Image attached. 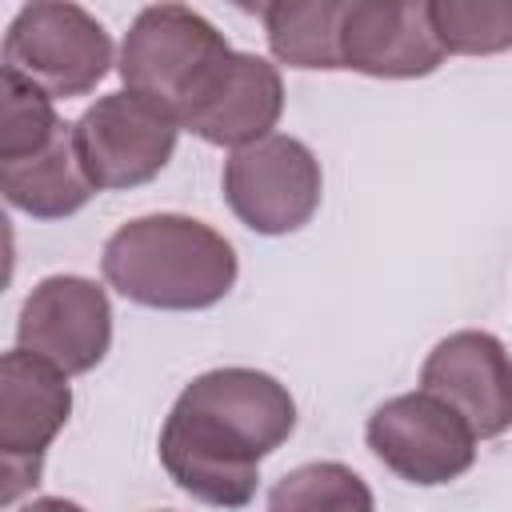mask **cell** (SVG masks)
<instances>
[{"label":"cell","instance_id":"15","mask_svg":"<svg viewBox=\"0 0 512 512\" xmlns=\"http://www.w3.org/2000/svg\"><path fill=\"white\" fill-rule=\"evenodd\" d=\"M268 512H376V500L348 464L312 460L272 484Z\"/></svg>","mask_w":512,"mask_h":512},{"label":"cell","instance_id":"17","mask_svg":"<svg viewBox=\"0 0 512 512\" xmlns=\"http://www.w3.org/2000/svg\"><path fill=\"white\" fill-rule=\"evenodd\" d=\"M60 128L64 124L52 108V96L0 68V164H16L44 152Z\"/></svg>","mask_w":512,"mask_h":512},{"label":"cell","instance_id":"4","mask_svg":"<svg viewBox=\"0 0 512 512\" xmlns=\"http://www.w3.org/2000/svg\"><path fill=\"white\" fill-rule=\"evenodd\" d=\"M4 68L52 100L88 96L112 68V40L80 4L36 0L4 32Z\"/></svg>","mask_w":512,"mask_h":512},{"label":"cell","instance_id":"14","mask_svg":"<svg viewBox=\"0 0 512 512\" xmlns=\"http://www.w3.org/2000/svg\"><path fill=\"white\" fill-rule=\"evenodd\" d=\"M340 16L344 0H276L260 8L268 48L288 68L340 72Z\"/></svg>","mask_w":512,"mask_h":512},{"label":"cell","instance_id":"2","mask_svg":"<svg viewBox=\"0 0 512 512\" xmlns=\"http://www.w3.org/2000/svg\"><path fill=\"white\" fill-rule=\"evenodd\" d=\"M108 288L124 300L164 312H200L236 284V248L204 220L180 212L136 216L120 224L100 256Z\"/></svg>","mask_w":512,"mask_h":512},{"label":"cell","instance_id":"11","mask_svg":"<svg viewBox=\"0 0 512 512\" xmlns=\"http://www.w3.org/2000/svg\"><path fill=\"white\" fill-rule=\"evenodd\" d=\"M420 388L456 408L476 440L512 428V356L492 332L468 328L444 336L420 368Z\"/></svg>","mask_w":512,"mask_h":512},{"label":"cell","instance_id":"13","mask_svg":"<svg viewBox=\"0 0 512 512\" xmlns=\"http://www.w3.org/2000/svg\"><path fill=\"white\" fill-rule=\"evenodd\" d=\"M0 192L12 208H20L36 220H64V216L80 212L100 188L92 184V176L80 160L72 124H64L44 152L16 160V164H0Z\"/></svg>","mask_w":512,"mask_h":512},{"label":"cell","instance_id":"8","mask_svg":"<svg viewBox=\"0 0 512 512\" xmlns=\"http://www.w3.org/2000/svg\"><path fill=\"white\" fill-rule=\"evenodd\" d=\"M72 132L92 184L100 192H120L164 172L176 152L180 124L132 92H112L84 108Z\"/></svg>","mask_w":512,"mask_h":512},{"label":"cell","instance_id":"18","mask_svg":"<svg viewBox=\"0 0 512 512\" xmlns=\"http://www.w3.org/2000/svg\"><path fill=\"white\" fill-rule=\"evenodd\" d=\"M20 512H84L76 500H64V496H36L32 504H24Z\"/></svg>","mask_w":512,"mask_h":512},{"label":"cell","instance_id":"3","mask_svg":"<svg viewBox=\"0 0 512 512\" xmlns=\"http://www.w3.org/2000/svg\"><path fill=\"white\" fill-rule=\"evenodd\" d=\"M228 52L224 32H216L200 12L184 4H152L124 32L116 72L124 92L148 100L180 124V112Z\"/></svg>","mask_w":512,"mask_h":512},{"label":"cell","instance_id":"16","mask_svg":"<svg viewBox=\"0 0 512 512\" xmlns=\"http://www.w3.org/2000/svg\"><path fill=\"white\" fill-rule=\"evenodd\" d=\"M428 12L444 52L496 56L512 48V0H432Z\"/></svg>","mask_w":512,"mask_h":512},{"label":"cell","instance_id":"6","mask_svg":"<svg viewBox=\"0 0 512 512\" xmlns=\"http://www.w3.org/2000/svg\"><path fill=\"white\" fill-rule=\"evenodd\" d=\"M320 192V160L296 136L272 132L224 160V200L236 220L260 236L304 228L320 208Z\"/></svg>","mask_w":512,"mask_h":512},{"label":"cell","instance_id":"10","mask_svg":"<svg viewBox=\"0 0 512 512\" xmlns=\"http://www.w3.org/2000/svg\"><path fill=\"white\" fill-rule=\"evenodd\" d=\"M284 112L280 68L256 52H228L220 68L204 80L192 104L180 112V128L216 148H248L272 136Z\"/></svg>","mask_w":512,"mask_h":512},{"label":"cell","instance_id":"7","mask_svg":"<svg viewBox=\"0 0 512 512\" xmlns=\"http://www.w3.org/2000/svg\"><path fill=\"white\" fill-rule=\"evenodd\" d=\"M372 456L408 484L436 488L476 464V432L456 408L432 392H404L384 400L364 428Z\"/></svg>","mask_w":512,"mask_h":512},{"label":"cell","instance_id":"1","mask_svg":"<svg viewBox=\"0 0 512 512\" xmlns=\"http://www.w3.org/2000/svg\"><path fill=\"white\" fill-rule=\"evenodd\" d=\"M296 428L288 388L256 368L196 376L160 428V464L192 500L244 508L260 484V460Z\"/></svg>","mask_w":512,"mask_h":512},{"label":"cell","instance_id":"12","mask_svg":"<svg viewBox=\"0 0 512 512\" xmlns=\"http://www.w3.org/2000/svg\"><path fill=\"white\" fill-rule=\"evenodd\" d=\"M340 60L376 80L432 76L444 48L424 0H344Z\"/></svg>","mask_w":512,"mask_h":512},{"label":"cell","instance_id":"5","mask_svg":"<svg viewBox=\"0 0 512 512\" xmlns=\"http://www.w3.org/2000/svg\"><path fill=\"white\" fill-rule=\"evenodd\" d=\"M72 416V388L48 360L12 348L0 360V504H16L20 492L44 476V456L56 432Z\"/></svg>","mask_w":512,"mask_h":512},{"label":"cell","instance_id":"9","mask_svg":"<svg viewBox=\"0 0 512 512\" xmlns=\"http://www.w3.org/2000/svg\"><path fill=\"white\" fill-rule=\"evenodd\" d=\"M112 344L108 292L88 276H44L16 320V348L48 360L64 376L92 372Z\"/></svg>","mask_w":512,"mask_h":512}]
</instances>
